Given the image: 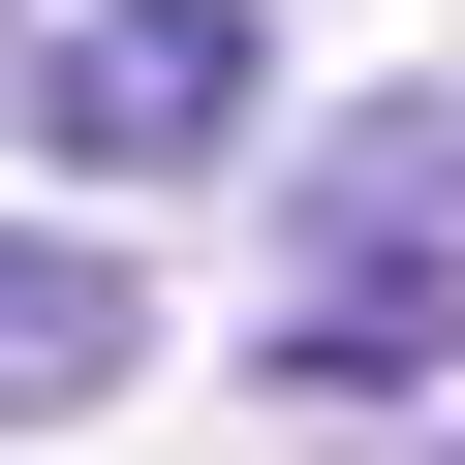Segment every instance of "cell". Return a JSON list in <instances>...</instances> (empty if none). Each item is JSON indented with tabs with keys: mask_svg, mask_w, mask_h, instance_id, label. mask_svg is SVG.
<instances>
[{
	"mask_svg": "<svg viewBox=\"0 0 465 465\" xmlns=\"http://www.w3.org/2000/svg\"><path fill=\"white\" fill-rule=\"evenodd\" d=\"M403 372H465V280L434 249H311L280 280V403H403Z\"/></svg>",
	"mask_w": 465,
	"mask_h": 465,
	"instance_id": "cell-3",
	"label": "cell"
},
{
	"mask_svg": "<svg viewBox=\"0 0 465 465\" xmlns=\"http://www.w3.org/2000/svg\"><path fill=\"white\" fill-rule=\"evenodd\" d=\"M311 249H465V94H372V124H311Z\"/></svg>",
	"mask_w": 465,
	"mask_h": 465,
	"instance_id": "cell-4",
	"label": "cell"
},
{
	"mask_svg": "<svg viewBox=\"0 0 465 465\" xmlns=\"http://www.w3.org/2000/svg\"><path fill=\"white\" fill-rule=\"evenodd\" d=\"M0 94H32L63 186H217V155L280 124V0H63Z\"/></svg>",
	"mask_w": 465,
	"mask_h": 465,
	"instance_id": "cell-1",
	"label": "cell"
},
{
	"mask_svg": "<svg viewBox=\"0 0 465 465\" xmlns=\"http://www.w3.org/2000/svg\"><path fill=\"white\" fill-rule=\"evenodd\" d=\"M434 465H465V403H434Z\"/></svg>",
	"mask_w": 465,
	"mask_h": 465,
	"instance_id": "cell-6",
	"label": "cell"
},
{
	"mask_svg": "<svg viewBox=\"0 0 465 465\" xmlns=\"http://www.w3.org/2000/svg\"><path fill=\"white\" fill-rule=\"evenodd\" d=\"M32 32H63V0H0V63H32Z\"/></svg>",
	"mask_w": 465,
	"mask_h": 465,
	"instance_id": "cell-5",
	"label": "cell"
},
{
	"mask_svg": "<svg viewBox=\"0 0 465 465\" xmlns=\"http://www.w3.org/2000/svg\"><path fill=\"white\" fill-rule=\"evenodd\" d=\"M155 372V280L94 249V217H0V434H63V403H124Z\"/></svg>",
	"mask_w": 465,
	"mask_h": 465,
	"instance_id": "cell-2",
	"label": "cell"
}]
</instances>
